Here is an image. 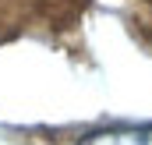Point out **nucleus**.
Listing matches in <instances>:
<instances>
[{
	"mask_svg": "<svg viewBox=\"0 0 152 145\" xmlns=\"http://www.w3.org/2000/svg\"><path fill=\"white\" fill-rule=\"evenodd\" d=\"M78 145H152V124L142 127H106V131H92Z\"/></svg>",
	"mask_w": 152,
	"mask_h": 145,
	"instance_id": "f257e3e1",
	"label": "nucleus"
}]
</instances>
